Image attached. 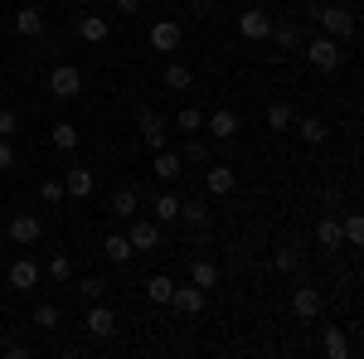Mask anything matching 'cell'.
Instances as JSON below:
<instances>
[{
  "label": "cell",
  "instance_id": "35",
  "mask_svg": "<svg viewBox=\"0 0 364 359\" xmlns=\"http://www.w3.org/2000/svg\"><path fill=\"white\" fill-rule=\"evenodd\" d=\"M44 272L54 277V282H68V277H73V257H68V252H54V257L44 262Z\"/></svg>",
  "mask_w": 364,
  "mask_h": 359
},
{
  "label": "cell",
  "instance_id": "34",
  "mask_svg": "<svg viewBox=\"0 0 364 359\" xmlns=\"http://www.w3.org/2000/svg\"><path fill=\"white\" fill-rule=\"evenodd\" d=\"M190 83H195V78H190L185 63H166V87H170V92H185Z\"/></svg>",
  "mask_w": 364,
  "mask_h": 359
},
{
  "label": "cell",
  "instance_id": "12",
  "mask_svg": "<svg viewBox=\"0 0 364 359\" xmlns=\"http://www.w3.org/2000/svg\"><path fill=\"white\" fill-rule=\"evenodd\" d=\"M180 39H185V29L175 25V20L151 25V49H156V54H175V49H180Z\"/></svg>",
  "mask_w": 364,
  "mask_h": 359
},
{
  "label": "cell",
  "instance_id": "33",
  "mask_svg": "<svg viewBox=\"0 0 364 359\" xmlns=\"http://www.w3.org/2000/svg\"><path fill=\"white\" fill-rule=\"evenodd\" d=\"M326 355H331V359H350V340H345V331H340V326H331V331H326Z\"/></svg>",
  "mask_w": 364,
  "mask_h": 359
},
{
  "label": "cell",
  "instance_id": "4",
  "mask_svg": "<svg viewBox=\"0 0 364 359\" xmlns=\"http://www.w3.org/2000/svg\"><path fill=\"white\" fill-rule=\"evenodd\" d=\"M127 243H132V252H141V257H146V252H156L161 248V223L156 219H132V228H127Z\"/></svg>",
  "mask_w": 364,
  "mask_h": 359
},
{
  "label": "cell",
  "instance_id": "40",
  "mask_svg": "<svg viewBox=\"0 0 364 359\" xmlns=\"http://www.w3.org/2000/svg\"><path fill=\"white\" fill-rule=\"evenodd\" d=\"M185 161H195V166H209V141H190V146H185Z\"/></svg>",
  "mask_w": 364,
  "mask_h": 359
},
{
  "label": "cell",
  "instance_id": "15",
  "mask_svg": "<svg viewBox=\"0 0 364 359\" xmlns=\"http://www.w3.org/2000/svg\"><path fill=\"white\" fill-rule=\"evenodd\" d=\"M83 326H87L92 335H97V340H107V335L117 331V316H112V306H107V301H92V306H87V321H83Z\"/></svg>",
  "mask_w": 364,
  "mask_h": 359
},
{
  "label": "cell",
  "instance_id": "41",
  "mask_svg": "<svg viewBox=\"0 0 364 359\" xmlns=\"http://www.w3.org/2000/svg\"><path fill=\"white\" fill-rule=\"evenodd\" d=\"M15 166V151H10V141H0V175Z\"/></svg>",
  "mask_w": 364,
  "mask_h": 359
},
{
  "label": "cell",
  "instance_id": "19",
  "mask_svg": "<svg viewBox=\"0 0 364 359\" xmlns=\"http://www.w3.org/2000/svg\"><path fill=\"white\" fill-rule=\"evenodd\" d=\"M156 180H161V185H175V180H180V175H185V161H180V151H156Z\"/></svg>",
  "mask_w": 364,
  "mask_h": 359
},
{
  "label": "cell",
  "instance_id": "5",
  "mask_svg": "<svg viewBox=\"0 0 364 359\" xmlns=\"http://www.w3.org/2000/svg\"><path fill=\"white\" fill-rule=\"evenodd\" d=\"M136 132L146 151H166V122L156 117V107H136Z\"/></svg>",
  "mask_w": 364,
  "mask_h": 359
},
{
  "label": "cell",
  "instance_id": "10",
  "mask_svg": "<svg viewBox=\"0 0 364 359\" xmlns=\"http://www.w3.org/2000/svg\"><path fill=\"white\" fill-rule=\"evenodd\" d=\"M233 190H238V175H233V166H209V170H204V194L228 199Z\"/></svg>",
  "mask_w": 364,
  "mask_h": 359
},
{
  "label": "cell",
  "instance_id": "17",
  "mask_svg": "<svg viewBox=\"0 0 364 359\" xmlns=\"http://www.w3.org/2000/svg\"><path fill=\"white\" fill-rule=\"evenodd\" d=\"M15 34H20V39H39V34H44V10H39V5L15 10Z\"/></svg>",
  "mask_w": 364,
  "mask_h": 359
},
{
  "label": "cell",
  "instance_id": "36",
  "mask_svg": "<svg viewBox=\"0 0 364 359\" xmlns=\"http://www.w3.org/2000/svg\"><path fill=\"white\" fill-rule=\"evenodd\" d=\"M199 127H204V117H199L195 107H180V112H175V132H199Z\"/></svg>",
  "mask_w": 364,
  "mask_h": 359
},
{
  "label": "cell",
  "instance_id": "14",
  "mask_svg": "<svg viewBox=\"0 0 364 359\" xmlns=\"http://www.w3.org/2000/svg\"><path fill=\"white\" fill-rule=\"evenodd\" d=\"M92 185H97V180H92V170H87V166H68V170H63V194H68V199H87Z\"/></svg>",
  "mask_w": 364,
  "mask_h": 359
},
{
  "label": "cell",
  "instance_id": "8",
  "mask_svg": "<svg viewBox=\"0 0 364 359\" xmlns=\"http://www.w3.org/2000/svg\"><path fill=\"white\" fill-rule=\"evenodd\" d=\"M5 233H10V243H20V248H34V243H39V233H44V223L34 219V214H15V219L5 223Z\"/></svg>",
  "mask_w": 364,
  "mask_h": 359
},
{
  "label": "cell",
  "instance_id": "2",
  "mask_svg": "<svg viewBox=\"0 0 364 359\" xmlns=\"http://www.w3.org/2000/svg\"><path fill=\"white\" fill-rule=\"evenodd\" d=\"M316 25H321V34H331V39H350L355 34V15L345 5H316Z\"/></svg>",
  "mask_w": 364,
  "mask_h": 359
},
{
  "label": "cell",
  "instance_id": "29",
  "mask_svg": "<svg viewBox=\"0 0 364 359\" xmlns=\"http://www.w3.org/2000/svg\"><path fill=\"white\" fill-rule=\"evenodd\" d=\"M291 122H296V112L287 107V102H272L267 107V132H291Z\"/></svg>",
  "mask_w": 364,
  "mask_h": 359
},
{
  "label": "cell",
  "instance_id": "25",
  "mask_svg": "<svg viewBox=\"0 0 364 359\" xmlns=\"http://www.w3.org/2000/svg\"><path fill=\"white\" fill-rule=\"evenodd\" d=\"M49 146L54 151H78V127L73 122H58L54 132H49Z\"/></svg>",
  "mask_w": 364,
  "mask_h": 359
},
{
  "label": "cell",
  "instance_id": "20",
  "mask_svg": "<svg viewBox=\"0 0 364 359\" xmlns=\"http://www.w3.org/2000/svg\"><path fill=\"white\" fill-rule=\"evenodd\" d=\"M291 127H296V136L306 141V146H326V141H331V127H326L321 117H301V122H291Z\"/></svg>",
  "mask_w": 364,
  "mask_h": 359
},
{
  "label": "cell",
  "instance_id": "30",
  "mask_svg": "<svg viewBox=\"0 0 364 359\" xmlns=\"http://www.w3.org/2000/svg\"><path fill=\"white\" fill-rule=\"evenodd\" d=\"M170 291H175V282H170V277H161V272L146 282V296H151L156 306H170Z\"/></svg>",
  "mask_w": 364,
  "mask_h": 359
},
{
  "label": "cell",
  "instance_id": "38",
  "mask_svg": "<svg viewBox=\"0 0 364 359\" xmlns=\"http://www.w3.org/2000/svg\"><path fill=\"white\" fill-rule=\"evenodd\" d=\"M39 199H44V204H63V180H44V185H39Z\"/></svg>",
  "mask_w": 364,
  "mask_h": 359
},
{
  "label": "cell",
  "instance_id": "7",
  "mask_svg": "<svg viewBox=\"0 0 364 359\" xmlns=\"http://www.w3.org/2000/svg\"><path fill=\"white\" fill-rule=\"evenodd\" d=\"M267 39L277 44V54H296V49L306 44V34H301L296 20H272V34H267Z\"/></svg>",
  "mask_w": 364,
  "mask_h": 359
},
{
  "label": "cell",
  "instance_id": "26",
  "mask_svg": "<svg viewBox=\"0 0 364 359\" xmlns=\"http://www.w3.org/2000/svg\"><path fill=\"white\" fill-rule=\"evenodd\" d=\"M180 219L190 223V228H209V204L204 199H185L180 204Z\"/></svg>",
  "mask_w": 364,
  "mask_h": 359
},
{
  "label": "cell",
  "instance_id": "21",
  "mask_svg": "<svg viewBox=\"0 0 364 359\" xmlns=\"http://www.w3.org/2000/svg\"><path fill=\"white\" fill-rule=\"evenodd\" d=\"M102 252H107V262H112V267H127V262L136 257L132 243H127V233H107V238H102Z\"/></svg>",
  "mask_w": 364,
  "mask_h": 359
},
{
  "label": "cell",
  "instance_id": "39",
  "mask_svg": "<svg viewBox=\"0 0 364 359\" xmlns=\"http://www.w3.org/2000/svg\"><path fill=\"white\" fill-rule=\"evenodd\" d=\"M15 132H20V112H10V107H5V112H0V141H10Z\"/></svg>",
  "mask_w": 364,
  "mask_h": 359
},
{
  "label": "cell",
  "instance_id": "11",
  "mask_svg": "<svg viewBox=\"0 0 364 359\" xmlns=\"http://www.w3.org/2000/svg\"><path fill=\"white\" fill-rule=\"evenodd\" d=\"M73 29L83 34L87 44H107V39H112V20H107V15H78Z\"/></svg>",
  "mask_w": 364,
  "mask_h": 359
},
{
  "label": "cell",
  "instance_id": "3",
  "mask_svg": "<svg viewBox=\"0 0 364 359\" xmlns=\"http://www.w3.org/2000/svg\"><path fill=\"white\" fill-rule=\"evenodd\" d=\"M49 92H54L58 102H73V97L83 92V73H78L73 63H54V73H49Z\"/></svg>",
  "mask_w": 364,
  "mask_h": 359
},
{
  "label": "cell",
  "instance_id": "1",
  "mask_svg": "<svg viewBox=\"0 0 364 359\" xmlns=\"http://www.w3.org/2000/svg\"><path fill=\"white\" fill-rule=\"evenodd\" d=\"M311 58V68H321V73H336L340 63H345V49H340V39H331V34H316L311 44H301Z\"/></svg>",
  "mask_w": 364,
  "mask_h": 359
},
{
  "label": "cell",
  "instance_id": "18",
  "mask_svg": "<svg viewBox=\"0 0 364 359\" xmlns=\"http://www.w3.org/2000/svg\"><path fill=\"white\" fill-rule=\"evenodd\" d=\"M291 311H296V321H316L321 316V291L316 286H296L291 291Z\"/></svg>",
  "mask_w": 364,
  "mask_h": 359
},
{
  "label": "cell",
  "instance_id": "42",
  "mask_svg": "<svg viewBox=\"0 0 364 359\" xmlns=\"http://www.w3.org/2000/svg\"><path fill=\"white\" fill-rule=\"evenodd\" d=\"M117 10H122V15H136V10H141V0H117Z\"/></svg>",
  "mask_w": 364,
  "mask_h": 359
},
{
  "label": "cell",
  "instance_id": "22",
  "mask_svg": "<svg viewBox=\"0 0 364 359\" xmlns=\"http://www.w3.org/2000/svg\"><path fill=\"white\" fill-rule=\"evenodd\" d=\"M112 214H117V219H136V214H141V194L132 190V185H122V190L112 194Z\"/></svg>",
  "mask_w": 364,
  "mask_h": 359
},
{
  "label": "cell",
  "instance_id": "37",
  "mask_svg": "<svg viewBox=\"0 0 364 359\" xmlns=\"http://www.w3.org/2000/svg\"><path fill=\"white\" fill-rule=\"evenodd\" d=\"M340 233H345V243H355V248H360V243H364V219H360V214H350V219L340 223Z\"/></svg>",
  "mask_w": 364,
  "mask_h": 359
},
{
  "label": "cell",
  "instance_id": "9",
  "mask_svg": "<svg viewBox=\"0 0 364 359\" xmlns=\"http://www.w3.org/2000/svg\"><path fill=\"white\" fill-rule=\"evenodd\" d=\"M204 296H209L204 286H195V282H180V286L170 291V306H175L180 316H199V311H204Z\"/></svg>",
  "mask_w": 364,
  "mask_h": 359
},
{
  "label": "cell",
  "instance_id": "32",
  "mask_svg": "<svg viewBox=\"0 0 364 359\" xmlns=\"http://www.w3.org/2000/svg\"><path fill=\"white\" fill-rule=\"evenodd\" d=\"M78 296H83L87 306L102 301V296H107V282H102V277H78Z\"/></svg>",
  "mask_w": 364,
  "mask_h": 359
},
{
  "label": "cell",
  "instance_id": "16",
  "mask_svg": "<svg viewBox=\"0 0 364 359\" xmlns=\"http://www.w3.org/2000/svg\"><path fill=\"white\" fill-rule=\"evenodd\" d=\"M204 127H209V136H214V141H233V136H238V117H233L228 107L209 112V117H204Z\"/></svg>",
  "mask_w": 364,
  "mask_h": 359
},
{
  "label": "cell",
  "instance_id": "13",
  "mask_svg": "<svg viewBox=\"0 0 364 359\" xmlns=\"http://www.w3.org/2000/svg\"><path fill=\"white\" fill-rule=\"evenodd\" d=\"M39 262H34V257H15V262H10V286H15V291H34V286H39Z\"/></svg>",
  "mask_w": 364,
  "mask_h": 359
},
{
  "label": "cell",
  "instance_id": "23",
  "mask_svg": "<svg viewBox=\"0 0 364 359\" xmlns=\"http://www.w3.org/2000/svg\"><path fill=\"white\" fill-rule=\"evenodd\" d=\"M190 282L204 286V291H214L219 286V262H209V257H195V267H190Z\"/></svg>",
  "mask_w": 364,
  "mask_h": 359
},
{
  "label": "cell",
  "instance_id": "24",
  "mask_svg": "<svg viewBox=\"0 0 364 359\" xmlns=\"http://www.w3.org/2000/svg\"><path fill=\"white\" fill-rule=\"evenodd\" d=\"M316 243H321V248H340V243H345V233H340V219H336V214H326V219L316 223Z\"/></svg>",
  "mask_w": 364,
  "mask_h": 359
},
{
  "label": "cell",
  "instance_id": "27",
  "mask_svg": "<svg viewBox=\"0 0 364 359\" xmlns=\"http://www.w3.org/2000/svg\"><path fill=\"white\" fill-rule=\"evenodd\" d=\"M29 326H39V331H58V306L54 301H39L29 311Z\"/></svg>",
  "mask_w": 364,
  "mask_h": 359
},
{
  "label": "cell",
  "instance_id": "6",
  "mask_svg": "<svg viewBox=\"0 0 364 359\" xmlns=\"http://www.w3.org/2000/svg\"><path fill=\"white\" fill-rule=\"evenodd\" d=\"M272 20H277L272 10H257V5H252V10L238 15V34H243V39H267V34H272Z\"/></svg>",
  "mask_w": 364,
  "mask_h": 359
},
{
  "label": "cell",
  "instance_id": "31",
  "mask_svg": "<svg viewBox=\"0 0 364 359\" xmlns=\"http://www.w3.org/2000/svg\"><path fill=\"white\" fill-rule=\"evenodd\" d=\"M156 223H180V199H175L170 190L156 199Z\"/></svg>",
  "mask_w": 364,
  "mask_h": 359
},
{
  "label": "cell",
  "instance_id": "28",
  "mask_svg": "<svg viewBox=\"0 0 364 359\" xmlns=\"http://www.w3.org/2000/svg\"><path fill=\"white\" fill-rule=\"evenodd\" d=\"M272 262H277V272H296V267H301V243H282V248L272 252Z\"/></svg>",
  "mask_w": 364,
  "mask_h": 359
}]
</instances>
